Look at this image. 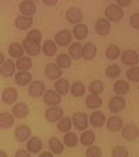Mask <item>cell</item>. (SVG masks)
Wrapping results in <instances>:
<instances>
[{"mask_svg": "<svg viewBox=\"0 0 139 157\" xmlns=\"http://www.w3.org/2000/svg\"><path fill=\"white\" fill-rule=\"evenodd\" d=\"M14 81L17 85L20 86H27L31 83V81H32V74L28 71H18L17 74L14 75Z\"/></svg>", "mask_w": 139, "mask_h": 157, "instance_id": "obj_20", "label": "cell"}, {"mask_svg": "<svg viewBox=\"0 0 139 157\" xmlns=\"http://www.w3.org/2000/svg\"><path fill=\"white\" fill-rule=\"evenodd\" d=\"M122 138L125 140H135L139 135V129L135 124H127V125H122Z\"/></svg>", "mask_w": 139, "mask_h": 157, "instance_id": "obj_10", "label": "cell"}, {"mask_svg": "<svg viewBox=\"0 0 139 157\" xmlns=\"http://www.w3.org/2000/svg\"><path fill=\"white\" fill-rule=\"evenodd\" d=\"M71 122H72V127H75V129L78 131H85L89 125V118L85 113H74L71 117Z\"/></svg>", "mask_w": 139, "mask_h": 157, "instance_id": "obj_1", "label": "cell"}, {"mask_svg": "<svg viewBox=\"0 0 139 157\" xmlns=\"http://www.w3.org/2000/svg\"><path fill=\"white\" fill-rule=\"evenodd\" d=\"M49 149H50V153L53 154H61L64 150V145L59 138H50L49 139Z\"/></svg>", "mask_w": 139, "mask_h": 157, "instance_id": "obj_26", "label": "cell"}, {"mask_svg": "<svg viewBox=\"0 0 139 157\" xmlns=\"http://www.w3.org/2000/svg\"><path fill=\"white\" fill-rule=\"evenodd\" d=\"M72 128V122H71V118L70 117H63L57 121V129L63 133H67L70 132V129Z\"/></svg>", "mask_w": 139, "mask_h": 157, "instance_id": "obj_37", "label": "cell"}, {"mask_svg": "<svg viewBox=\"0 0 139 157\" xmlns=\"http://www.w3.org/2000/svg\"><path fill=\"white\" fill-rule=\"evenodd\" d=\"M43 4L44 6H56L57 0H43Z\"/></svg>", "mask_w": 139, "mask_h": 157, "instance_id": "obj_50", "label": "cell"}, {"mask_svg": "<svg viewBox=\"0 0 139 157\" xmlns=\"http://www.w3.org/2000/svg\"><path fill=\"white\" fill-rule=\"evenodd\" d=\"M9 54L11 57H17V59L22 57V56H24V49H22V44L17 43V42L11 43L9 46Z\"/></svg>", "mask_w": 139, "mask_h": 157, "instance_id": "obj_38", "label": "cell"}, {"mask_svg": "<svg viewBox=\"0 0 139 157\" xmlns=\"http://www.w3.org/2000/svg\"><path fill=\"white\" fill-rule=\"evenodd\" d=\"M127 79H129L131 82H138L139 79V68L138 67H131L127 71Z\"/></svg>", "mask_w": 139, "mask_h": 157, "instance_id": "obj_44", "label": "cell"}, {"mask_svg": "<svg viewBox=\"0 0 139 157\" xmlns=\"http://www.w3.org/2000/svg\"><path fill=\"white\" fill-rule=\"evenodd\" d=\"M15 27L21 31H25V29H29L31 25H32V18L31 17H22V15H18L14 21Z\"/></svg>", "mask_w": 139, "mask_h": 157, "instance_id": "obj_30", "label": "cell"}, {"mask_svg": "<svg viewBox=\"0 0 139 157\" xmlns=\"http://www.w3.org/2000/svg\"><path fill=\"white\" fill-rule=\"evenodd\" d=\"M121 75V68L118 65H109L106 68V77L110 78V79H117V78Z\"/></svg>", "mask_w": 139, "mask_h": 157, "instance_id": "obj_42", "label": "cell"}, {"mask_svg": "<svg viewBox=\"0 0 139 157\" xmlns=\"http://www.w3.org/2000/svg\"><path fill=\"white\" fill-rule=\"evenodd\" d=\"M111 157H128V150L124 146H114L111 150Z\"/></svg>", "mask_w": 139, "mask_h": 157, "instance_id": "obj_45", "label": "cell"}, {"mask_svg": "<svg viewBox=\"0 0 139 157\" xmlns=\"http://www.w3.org/2000/svg\"><path fill=\"white\" fill-rule=\"evenodd\" d=\"M28 113H29V107H28L24 101H18L17 104H14V107H13V110H11V116L18 120L25 118V117L28 116Z\"/></svg>", "mask_w": 139, "mask_h": 157, "instance_id": "obj_11", "label": "cell"}, {"mask_svg": "<svg viewBox=\"0 0 139 157\" xmlns=\"http://www.w3.org/2000/svg\"><path fill=\"white\" fill-rule=\"evenodd\" d=\"M98 53V48L92 42H88L86 44H82V59L85 60H93Z\"/></svg>", "mask_w": 139, "mask_h": 157, "instance_id": "obj_18", "label": "cell"}, {"mask_svg": "<svg viewBox=\"0 0 139 157\" xmlns=\"http://www.w3.org/2000/svg\"><path fill=\"white\" fill-rule=\"evenodd\" d=\"M21 44H22V49H24V52H27V53L29 54L31 57L38 56V54L42 52V46H41V43L29 42V40H27V39H25V40L22 42Z\"/></svg>", "mask_w": 139, "mask_h": 157, "instance_id": "obj_15", "label": "cell"}, {"mask_svg": "<svg viewBox=\"0 0 139 157\" xmlns=\"http://www.w3.org/2000/svg\"><path fill=\"white\" fill-rule=\"evenodd\" d=\"M0 157H9V156H7V153L4 150H0Z\"/></svg>", "mask_w": 139, "mask_h": 157, "instance_id": "obj_53", "label": "cell"}, {"mask_svg": "<svg viewBox=\"0 0 139 157\" xmlns=\"http://www.w3.org/2000/svg\"><path fill=\"white\" fill-rule=\"evenodd\" d=\"M65 18H67V21L70 24L77 25V24H81L83 14L81 11V9H78V7H70L67 10V13H65Z\"/></svg>", "mask_w": 139, "mask_h": 157, "instance_id": "obj_6", "label": "cell"}, {"mask_svg": "<svg viewBox=\"0 0 139 157\" xmlns=\"http://www.w3.org/2000/svg\"><path fill=\"white\" fill-rule=\"evenodd\" d=\"M131 3H132V2H131V0H117V6L120 7V9H122V7H128V6H131Z\"/></svg>", "mask_w": 139, "mask_h": 157, "instance_id": "obj_48", "label": "cell"}, {"mask_svg": "<svg viewBox=\"0 0 139 157\" xmlns=\"http://www.w3.org/2000/svg\"><path fill=\"white\" fill-rule=\"evenodd\" d=\"M6 61V59H4V56H3V53H2V52H0V65L3 64V63Z\"/></svg>", "mask_w": 139, "mask_h": 157, "instance_id": "obj_52", "label": "cell"}, {"mask_svg": "<svg viewBox=\"0 0 139 157\" xmlns=\"http://www.w3.org/2000/svg\"><path fill=\"white\" fill-rule=\"evenodd\" d=\"M64 117V110L61 107L56 106V107H49L44 113V118L48 120L49 122H57L60 118Z\"/></svg>", "mask_w": 139, "mask_h": 157, "instance_id": "obj_7", "label": "cell"}, {"mask_svg": "<svg viewBox=\"0 0 139 157\" xmlns=\"http://www.w3.org/2000/svg\"><path fill=\"white\" fill-rule=\"evenodd\" d=\"M56 64L59 65L61 70L70 68V67H71V57L68 56V54H65V53L59 54V56H57V63Z\"/></svg>", "mask_w": 139, "mask_h": 157, "instance_id": "obj_39", "label": "cell"}, {"mask_svg": "<svg viewBox=\"0 0 139 157\" xmlns=\"http://www.w3.org/2000/svg\"><path fill=\"white\" fill-rule=\"evenodd\" d=\"M89 122L95 128H100L106 124V116H104L102 111H95V113H92L91 118H89Z\"/></svg>", "mask_w": 139, "mask_h": 157, "instance_id": "obj_25", "label": "cell"}, {"mask_svg": "<svg viewBox=\"0 0 139 157\" xmlns=\"http://www.w3.org/2000/svg\"><path fill=\"white\" fill-rule=\"evenodd\" d=\"M125 109V100L122 96H113L109 101V110L111 113H120Z\"/></svg>", "mask_w": 139, "mask_h": 157, "instance_id": "obj_12", "label": "cell"}, {"mask_svg": "<svg viewBox=\"0 0 139 157\" xmlns=\"http://www.w3.org/2000/svg\"><path fill=\"white\" fill-rule=\"evenodd\" d=\"M95 139H96L95 132L86 129V131H82V133H81L79 142L82 143V146H92L95 143Z\"/></svg>", "mask_w": 139, "mask_h": 157, "instance_id": "obj_29", "label": "cell"}, {"mask_svg": "<svg viewBox=\"0 0 139 157\" xmlns=\"http://www.w3.org/2000/svg\"><path fill=\"white\" fill-rule=\"evenodd\" d=\"M42 147H43V143L39 139L38 136H31L29 139L27 140V151L31 154H36L41 153Z\"/></svg>", "mask_w": 139, "mask_h": 157, "instance_id": "obj_14", "label": "cell"}, {"mask_svg": "<svg viewBox=\"0 0 139 157\" xmlns=\"http://www.w3.org/2000/svg\"><path fill=\"white\" fill-rule=\"evenodd\" d=\"M121 61L122 64L129 65V67H135L138 64L139 59H138V53L136 50H132V49H128L124 53H121Z\"/></svg>", "mask_w": 139, "mask_h": 157, "instance_id": "obj_9", "label": "cell"}, {"mask_svg": "<svg viewBox=\"0 0 139 157\" xmlns=\"http://www.w3.org/2000/svg\"><path fill=\"white\" fill-rule=\"evenodd\" d=\"M14 157H31V153H28V151L24 150V149H20V150L15 151Z\"/></svg>", "mask_w": 139, "mask_h": 157, "instance_id": "obj_49", "label": "cell"}, {"mask_svg": "<svg viewBox=\"0 0 139 157\" xmlns=\"http://www.w3.org/2000/svg\"><path fill=\"white\" fill-rule=\"evenodd\" d=\"M36 11V4L33 2H29V0H25V2H21L20 3V13L22 17H31L35 14Z\"/></svg>", "mask_w": 139, "mask_h": 157, "instance_id": "obj_16", "label": "cell"}, {"mask_svg": "<svg viewBox=\"0 0 139 157\" xmlns=\"http://www.w3.org/2000/svg\"><path fill=\"white\" fill-rule=\"evenodd\" d=\"M44 75H46V78L50 81L59 79V78H61V75H63V70L60 68L56 63H49V64L44 67Z\"/></svg>", "mask_w": 139, "mask_h": 157, "instance_id": "obj_5", "label": "cell"}, {"mask_svg": "<svg viewBox=\"0 0 139 157\" xmlns=\"http://www.w3.org/2000/svg\"><path fill=\"white\" fill-rule=\"evenodd\" d=\"M31 128L28 125H20V127L15 128V132H14V136L18 142H27L28 139L31 138Z\"/></svg>", "mask_w": 139, "mask_h": 157, "instance_id": "obj_13", "label": "cell"}, {"mask_svg": "<svg viewBox=\"0 0 139 157\" xmlns=\"http://www.w3.org/2000/svg\"><path fill=\"white\" fill-rule=\"evenodd\" d=\"M129 24H131V27H132V28L138 29V28H139V13H133V14L131 15Z\"/></svg>", "mask_w": 139, "mask_h": 157, "instance_id": "obj_47", "label": "cell"}, {"mask_svg": "<svg viewBox=\"0 0 139 157\" xmlns=\"http://www.w3.org/2000/svg\"><path fill=\"white\" fill-rule=\"evenodd\" d=\"M43 101L50 107H56L61 103V96L56 90L49 89V90H44V93H43Z\"/></svg>", "mask_w": 139, "mask_h": 157, "instance_id": "obj_4", "label": "cell"}, {"mask_svg": "<svg viewBox=\"0 0 139 157\" xmlns=\"http://www.w3.org/2000/svg\"><path fill=\"white\" fill-rule=\"evenodd\" d=\"M67 147H75L78 145V136L75 135L74 132H67L64 135V143Z\"/></svg>", "mask_w": 139, "mask_h": 157, "instance_id": "obj_41", "label": "cell"}, {"mask_svg": "<svg viewBox=\"0 0 139 157\" xmlns=\"http://www.w3.org/2000/svg\"><path fill=\"white\" fill-rule=\"evenodd\" d=\"M68 56L74 60L82 59V44L81 43H71L68 46Z\"/></svg>", "mask_w": 139, "mask_h": 157, "instance_id": "obj_28", "label": "cell"}, {"mask_svg": "<svg viewBox=\"0 0 139 157\" xmlns=\"http://www.w3.org/2000/svg\"><path fill=\"white\" fill-rule=\"evenodd\" d=\"M18 92L15 90V88H6L2 93V100L6 104H13L14 101H17Z\"/></svg>", "mask_w": 139, "mask_h": 157, "instance_id": "obj_22", "label": "cell"}, {"mask_svg": "<svg viewBox=\"0 0 139 157\" xmlns=\"http://www.w3.org/2000/svg\"><path fill=\"white\" fill-rule=\"evenodd\" d=\"M113 89H114V92L117 93V96H122V95L129 92V83H128V81L118 79L114 82Z\"/></svg>", "mask_w": 139, "mask_h": 157, "instance_id": "obj_24", "label": "cell"}, {"mask_svg": "<svg viewBox=\"0 0 139 157\" xmlns=\"http://www.w3.org/2000/svg\"><path fill=\"white\" fill-rule=\"evenodd\" d=\"M14 124V117L11 116V113H0V128L2 129H7V128L13 127Z\"/></svg>", "mask_w": 139, "mask_h": 157, "instance_id": "obj_35", "label": "cell"}, {"mask_svg": "<svg viewBox=\"0 0 139 157\" xmlns=\"http://www.w3.org/2000/svg\"><path fill=\"white\" fill-rule=\"evenodd\" d=\"M122 125H124V122H122V120L118 116H111L106 121V127L110 132H118L122 128Z\"/></svg>", "mask_w": 139, "mask_h": 157, "instance_id": "obj_19", "label": "cell"}, {"mask_svg": "<svg viewBox=\"0 0 139 157\" xmlns=\"http://www.w3.org/2000/svg\"><path fill=\"white\" fill-rule=\"evenodd\" d=\"M15 67H17L20 71H28L32 67V59L31 57H20L17 59V63H15Z\"/></svg>", "mask_w": 139, "mask_h": 157, "instance_id": "obj_36", "label": "cell"}, {"mask_svg": "<svg viewBox=\"0 0 139 157\" xmlns=\"http://www.w3.org/2000/svg\"><path fill=\"white\" fill-rule=\"evenodd\" d=\"M88 89H89V92H91V95L100 96L102 93L104 92V85L100 79H95V81H92V82L89 83Z\"/></svg>", "mask_w": 139, "mask_h": 157, "instance_id": "obj_33", "label": "cell"}, {"mask_svg": "<svg viewBox=\"0 0 139 157\" xmlns=\"http://www.w3.org/2000/svg\"><path fill=\"white\" fill-rule=\"evenodd\" d=\"M27 40H29V42H35V43H39V42L42 40V33H41V31H38V29H31L29 32L27 33Z\"/></svg>", "mask_w": 139, "mask_h": 157, "instance_id": "obj_43", "label": "cell"}, {"mask_svg": "<svg viewBox=\"0 0 139 157\" xmlns=\"http://www.w3.org/2000/svg\"><path fill=\"white\" fill-rule=\"evenodd\" d=\"M15 72V63L13 60H6L3 64L0 65V74L3 77L9 78V77H13Z\"/></svg>", "mask_w": 139, "mask_h": 157, "instance_id": "obj_23", "label": "cell"}, {"mask_svg": "<svg viewBox=\"0 0 139 157\" xmlns=\"http://www.w3.org/2000/svg\"><path fill=\"white\" fill-rule=\"evenodd\" d=\"M104 14H106V20L109 21H120L122 20V17H124V10L120 9L117 4H109V6L106 7V11H104Z\"/></svg>", "mask_w": 139, "mask_h": 157, "instance_id": "obj_2", "label": "cell"}, {"mask_svg": "<svg viewBox=\"0 0 139 157\" xmlns=\"http://www.w3.org/2000/svg\"><path fill=\"white\" fill-rule=\"evenodd\" d=\"M54 90L59 93L60 96H65L68 92H70V82L64 78H59L54 82Z\"/></svg>", "mask_w": 139, "mask_h": 157, "instance_id": "obj_21", "label": "cell"}, {"mask_svg": "<svg viewBox=\"0 0 139 157\" xmlns=\"http://www.w3.org/2000/svg\"><path fill=\"white\" fill-rule=\"evenodd\" d=\"M85 104L88 109L91 110H96L103 104V100H102L100 96H96V95H89L86 96V100H85Z\"/></svg>", "mask_w": 139, "mask_h": 157, "instance_id": "obj_31", "label": "cell"}, {"mask_svg": "<svg viewBox=\"0 0 139 157\" xmlns=\"http://www.w3.org/2000/svg\"><path fill=\"white\" fill-rule=\"evenodd\" d=\"M39 157H53V153H50V151H42L39 154Z\"/></svg>", "mask_w": 139, "mask_h": 157, "instance_id": "obj_51", "label": "cell"}, {"mask_svg": "<svg viewBox=\"0 0 139 157\" xmlns=\"http://www.w3.org/2000/svg\"><path fill=\"white\" fill-rule=\"evenodd\" d=\"M71 33L78 40H82V39H85L86 36H88V27H86L85 24H77V25H74Z\"/></svg>", "mask_w": 139, "mask_h": 157, "instance_id": "obj_34", "label": "cell"}, {"mask_svg": "<svg viewBox=\"0 0 139 157\" xmlns=\"http://www.w3.org/2000/svg\"><path fill=\"white\" fill-rule=\"evenodd\" d=\"M44 90H46V86L42 81H32L28 88V95L31 98H41L44 93Z\"/></svg>", "mask_w": 139, "mask_h": 157, "instance_id": "obj_8", "label": "cell"}, {"mask_svg": "<svg viewBox=\"0 0 139 157\" xmlns=\"http://www.w3.org/2000/svg\"><path fill=\"white\" fill-rule=\"evenodd\" d=\"M71 40H72V33L68 29H63V31H60V32L56 33L53 42L57 44V48H59V46L64 48V46H70V44H71Z\"/></svg>", "mask_w": 139, "mask_h": 157, "instance_id": "obj_3", "label": "cell"}, {"mask_svg": "<svg viewBox=\"0 0 139 157\" xmlns=\"http://www.w3.org/2000/svg\"><path fill=\"white\" fill-rule=\"evenodd\" d=\"M110 29H111V27H110V22L106 20V18H99V20L96 21L95 31H96V33H98V35H100V36L109 35Z\"/></svg>", "mask_w": 139, "mask_h": 157, "instance_id": "obj_17", "label": "cell"}, {"mask_svg": "<svg viewBox=\"0 0 139 157\" xmlns=\"http://www.w3.org/2000/svg\"><path fill=\"white\" fill-rule=\"evenodd\" d=\"M86 157H102V149L99 146H88L86 149Z\"/></svg>", "mask_w": 139, "mask_h": 157, "instance_id": "obj_46", "label": "cell"}, {"mask_svg": "<svg viewBox=\"0 0 139 157\" xmlns=\"http://www.w3.org/2000/svg\"><path fill=\"white\" fill-rule=\"evenodd\" d=\"M120 54H121V50H120V48L117 46V44H109L106 49V57L110 60H115L118 59Z\"/></svg>", "mask_w": 139, "mask_h": 157, "instance_id": "obj_40", "label": "cell"}, {"mask_svg": "<svg viewBox=\"0 0 139 157\" xmlns=\"http://www.w3.org/2000/svg\"><path fill=\"white\" fill-rule=\"evenodd\" d=\"M42 52H43L44 56L53 57L57 53V44L52 39H48V40H44L43 46H42Z\"/></svg>", "mask_w": 139, "mask_h": 157, "instance_id": "obj_27", "label": "cell"}, {"mask_svg": "<svg viewBox=\"0 0 139 157\" xmlns=\"http://www.w3.org/2000/svg\"><path fill=\"white\" fill-rule=\"evenodd\" d=\"M70 92H71V95L74 96V98H82L86 92V88L81 81H77V82H74L70 86Z\"/></svg>", "mask_w": 139, "mask_h": 157, "instance_id": "obj_32", "label": "cell"}]
</instances>
